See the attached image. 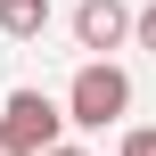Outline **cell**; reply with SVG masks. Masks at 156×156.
Segmentation results:
<instances>
[{
  "instance_id": "5",
  "label": "cell",
  "mask_w": 156,
  "mask_h": 156,
  "mask_svg": "<svg viewBox=\"0 0 156 156\" xmlns=\"http://www.w3.org/2000/svg\"><path fill=\"white\" fill-rule=\"evenodd\" d=\"M132 41H140V49L156 58V0H148V8H132Z\"/></svg>"
},
{
  "instance_id": "7",
  "label": "cell",
  "mask_w": 156,
  "mask_h": 156,
  "mask_svg": "<svg viewBox=\"0 0 156 156\" xmlns=\"http://www.w3.org/2000/svg\"><path fill=\"white\" fill-rule=\"evenodd\" d=\"M41 156H90V148H74V140H49V148H41Z\"/></svg>"
},
{
  "instance_id": "2",
  "label": "cell",
  "mask_w": 156,
  "mask_h": 156,
  "mask_svg": "<svg viewBox=\"0 0 156 156\" xmlns=\"http://www.w3.org/2000/svg\"><path fill=\"white\" fill-rule=\"evenodd\" d=\"M0 132L25 156H41L49 140H66V107H58L49 90H8V99H0Z\"/></svg>"
},
{
  "instance_id": "3",
  "label": "cell",
  "mask_w": 156,
  "mask_h": 156,
  "mask_svg": "<svg viewBox=\"0 0 156 156\" xmlns=\"http://www.w3.org/2000/svg\"><path fill=\"white\" fill-rule=\"evenodd\" d=\"M74 41H82L90 58L123 49V41H132V8H123V0H82V8H74Z\"/></svg>"
},
{
  "instance_id": "6",
  "label": "cell",
  "mask_w": 156,
  "mask_h": 156,
  "mask_svg": "<svg viewBox=\"0 0 156 156\" xmlns=\"http://www.w3.org/2000/svg\"><path fill=\"white\" fill-rule=\"evenodd\" d=\"M115 156H156V123H132V132H123V148Z\"/></svg>"
},
{
  "instance_id": "1",
  "label": "cell",
  "mask_w": 156,
  "mask_h": 156,
  "mask_svg": "<svg viewBox=\"0 0 156 156\" xmlns=\"http://www.w3.org/2000/svg\"><path fill=\"white\" fill-rule=\"evenodd\" d=\"M123 115H132V74L115 58H82V74L66 82V123L74 132H107Z\"/></svg>"
},
{
  "instance_id": "8",
  "label": "cell",
  "mask_w": 156,
  "mask_h": 156,
  "mask_svg": "<svg viewBox=\"0 0 156 156\" xmlns=\"http://www.w3.org/2000/svg\"><path fill=\"white\" fill-rule=\"evenodd\" d=\"M0 156H25V148H16V140H8V132H0Z\"/></svg>"
},
{
  "instance_id": "4",
  "label": "cell",
  "mask_w": 156,
  "mask_h": 156,
  "mask_svg": "<svg viewBox=\"0 0 156 156\" xmlns=\"http://www.w3.org/2000/svg\"><path fill=\"white\" fill-rule=\"evenodd\" d=\"M0 33L8 41H41L49 33V0H0Z\"/></svg>"
}]
</instances>
